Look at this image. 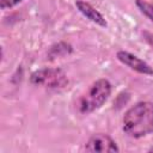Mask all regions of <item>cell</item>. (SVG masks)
<instances>
[{
    "instance_id": "3957f363",
    "label": "cell",
    "mask_w": 153,
    "mask_h": 153,
    "mask_svg": "<svg viewBox=\"0 0 153 153\" xmlns=\"http://www.w3.org/2000/svg\"><path fill=\"white\" fill-rule=\"evenodd\" d=\"M33 85L45 86L49 88H60L68 84V79L60 68H43L33 72L30 76Z\"/></svg>"
},
{
    "instance_id": "5b68a950",
    "label": "cell",
    "mask_w": 153,
    "mask_h": 153,
    "mask_svg": "<svg viewBox=\"0 0 153 153\" xmlns=\"http://www.w3.org/2000/svg\"><path fill=\"white\" fill-rule=\"evenodd\" d=\"M117 59L122 63L128 66L129 68H131V69H134V71H136L141 74L153 75V69L148 63H146L145 61H142L141 59H139L137 56H135V55H133L128 51H123V50L118 51L117 53Z\"/></svg>"
},
{
    "instance_id": "8992f818",
    "label": "cell",
    "mask_w": 153,
    "mask_h": 153,
    "mask_svg": "<svg viewBox=\"0 0 153 153\" xmlns=\"http://www.w3.org/2000/svg\"><path fill=\"white\" fill-rule=\"evenodd\" d=\"M75 5H76L78 10H79L87 19H90L91 22H93V23H96V24H98V25H100V26H106V25H108L105 18H104L96 8H93L90 4L85 2V1H81V0H78V1L75 2Z\"/></svg>"
},
{
    "instance_id": "6da1fadb",
    "label": "cell",
    "mask_w": 153,
    "mask_h": 153,
    "mask_svg": "<svg viewBox=\"0 0 153 153\" xmlns=\"http://www.w3.org/2000/svg\"><path fill=\"white\" fill-rule=\"evenodd\" d=\"M122 123L123 131L134 139H139L153 133V103H136L126 111Z\"/></svg>"
},
{
    "instance_id": "9c48e42d",
    "label": "cell",
    "mask_w": 153,
    "mask_h": 153,
    "mask_svg": "<svg viewBox=\"0 0 153 153\" xmlns=\"http://www.w3.org/2000/svg\"><path fill=\"white\" fill-rule=\"evenodd\" d=\"M142 35H143V38H145V39H146V41L148 42V44L153 47V33H151V32H147V31H145V32H143Z\"/></svg>"
},
{
    "instance_id": "ba28073f",
    "label": "cell",
    "mask_w": 153,
    "mask_h": 153,
    "mask_svg": "<svg viewBox=\"0 0 153 153\" xmlns=\"http://www.w3.org/2000/svg\"><path fill=\"white\" fill-rule=\"evenodd\" d=\"M23 0H0V7L2 10H6V8H11L16 5H18L19 2H22Z\"/></svg>"
},
{
    "instance_id": "7a4b0ae2",
    "label": "cell",
    "mask_w": 153,
    "mask_h": 153,
    "mask_svg": "<svg viewBox=\"0 0 153 153\" xmlns=\"http://www.w3.org/2000/svg\"><path fill=\"white\" fill-rule=\"evenodd\" d=\"M111 93V84L106 79H99L92 84L88 91L80 98L78 108L81 114H90L99 109Z\"/></svg>"
},
{
    "instance_id": "277c9868",
    "label": "cell",
    "mask_w": 153,
    "mask_h": 153,
    "mask_svg": "<svg viewBox=\"0 0 153 153\" xmlns=\"http://www.w3.org/2000/svg\"><path fill=\"white\" fill-rule=\"evenodd\" d=\"M86 152H102V153H112L118 152L116 142L106 134L98 133L90 137L85 146Z\"/></svg>"
},
{
    "instance_id": "30bf717a",
    "label": "cell",
    "mask_w": 153,
    "mask_h": 153,
    "mask_svg": "<svg viewBox=\"0 0 153 153\" xmlns=\"http://www.w3.org/2000/svg\"><path fill=\"white\" fill-rule=\"evenodd\" d=\"M148 152H153V146H152V147H151V148L148 149Z\"/></svg>"
},
{
    "instance_id": "52a82bcc",
    "label": "cell",
    "mask_w": 153,
    "mask_h": 153,
    "mask_svg": "<svg viewBox=\"0 0 153 153\" xmlns=\"http://www.w3.org/2000/svg\"><path fill=\"white\" fill-rule=\"evenodd\" d=\"M136 6L140 8V11L148 17L152 22H153V5L145 1V0H136Z\"/></svg>"
}]
</instances>
